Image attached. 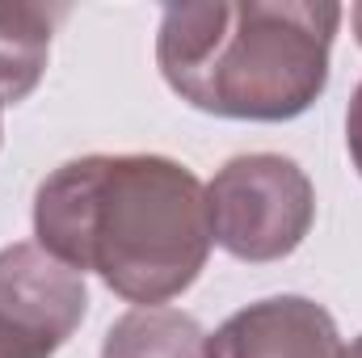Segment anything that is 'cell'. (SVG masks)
<instances>
[{
  "instance_id": "cell-9",
  "label": "cell",
  "mask_w": 362,
  "mask_h": 358,
  "mask_svg": "<svg viewBox=\"0 0 362 358\" xmlns=\"http://www.w3.org/2000/svg\"><path fill=\"white\" fill-rule=\"evenodd\" d=\"M350 21H354V34H358V42H362V4L350 8Z\"/></svg>"
},
{
  "instance_id": "cell-1",
  "label": "cell",
  "mask_w": 362,
  "mask_h": 358,
  "mask_svg": "<svg viewBox=\"0 0 362 358\" xmlns=\"http://www.w3.org/2000/svg\"><path fill=\"white\" fill-rule=\"evenodd\" d=\"M38 245L114 295L160 308L194 287L215 245L206 185L169 156H81L34 194Z\"/></svg>"
},
{
  "instance_id": "cell-5",
  "label": "cell",
  "mask_w": 362,
  "mask_h": 358,
  "mask_svg": "<svg viewBox=\"0 0 362 358\" xmlns=\"http://www.w3.org/2000/svg\"><path fill=\"white\" fill-rule=\"evenodd\" d=\"M206 358H341V337L316 299L274 295L232 312L206 337Z\"/></svg>"
},
{
  "instance_id": "cell-11",
  "label": "cell",
  "mask_w": 362,
  "mask_h": 358,
  "mask_svg": "<svg viewBox=\"0 0 362 358\" xmlns=\"http://www.w3.org/2000/svg\"><path fill=\"white\" fill-rule=\"evenodd\" d=\"M0 105H4V101H0Z\"/></svg>"
},
{
  "instance_id": "cell-4",
  "label": "cell",
  "mask_w": 362,
  "mask_h": 358,
  "mask_svg": "<svg viewBox=\"0 0 362 358\" xmlns=\"http://www.w3.org/2000/svg\"><path fill=\"white\" fill-rule=\"evenodd\" d=\"M89 312L85 274L42 245L0 249V358H55Z\"/></svg>"
},
{
  "instance_id": "cell-10",
  "label": "cell",
  "mask_w": 362,
  "mask_h": 358,
  "mask_svg": "<svg viewBox=\"0 0 362 358\" xmlns=\"http://www.w3.org/2000/svg\"><path fill=\"white\" fill-rule=\"evenodd\" d=\"M341 358H362V337H354V346H350V350H341Z\"/></svg>"
},
{
  "instance_id": "cell-7",
  "label": "cell",
  "mask_w": 362,
  "mask_h": 358,
  "mask_svg": "<svg viewBox=\"0 0 362 358\" xmlns=\"http://www.w3.org/2000/svg\"><path fill=\"white\" fill-rule=\"evenodd\" d=\"M101 358H206V333L177 308H131L105 329Z\"/></svg>"
},
{
  "instance_id": "cell-3",
  "label": "cell",
  "mask_w": 362,
  "mask_h": 358,
  "mask_svg": "<svg viewBox=\"0 0 362 358\" xmlns=\"http://www.w3.org/2000/svg\"><path fill=\"white\" fill-rule=\"evenodd\" d=\"M211 236L240 262H278L303 245L316 219V190L291 156H232L206 185Z\"/></svg>"
},
{
  "instance_id": "cell-8",
  "label": "cell",
  "mask_w": 362,
  "mask_h": 358,
  "mask_svg": "<svg viewBox=\"0 0 362 358\" xmlns=\"http://www.w3.org/2000/svg\"><path fill=\"white\" fill-rule=\"evenodd\" d=\"M346 148H350V161H354V169L362 178V85L354 89L350 110H346Z\"/></svg>"
},
{
  "instance_id": "cell-2",
  "label": "cell",
  "mask_w": 362,
  "mask_h": 358,
  "mask_svg": "<svg viewBox=\"0 0 362 358\" xmlns=\"http://www.w3.org/2000/svg\"><path fill=\"white\" fill-rule=\"evenodd\" d=\"M341 17L329 0H185L160 13L156 64L202 114L286 122L329 85Z\"/></svg>"
},
{
  "instance_id": "cell-6",
  "label": "cell",
  "mask_w": 362,
  "mask_h": 358,
  "mask_svg": "<svg viewBox=\"0 0 362 358\" xmlns=\"http://www.w3.org/2000/svg\"><path fill=\"white\" fill-rule=\"evenodd\" d=\"M59 4H0V101L17 105L38 89L51 55Z\"/></svg>"
}]
</instances>
